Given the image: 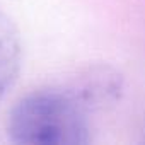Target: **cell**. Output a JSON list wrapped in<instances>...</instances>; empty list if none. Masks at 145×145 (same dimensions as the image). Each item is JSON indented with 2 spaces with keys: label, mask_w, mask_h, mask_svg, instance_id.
I'll return each instance as SVG.
<instances>
[{
  "label": "cell",
  "mask_w": 145,
  "mask_h": 145,
  "mask_svg": "<svg viewBox=\"0 0 145 145\" xmlns=\"http://www.w3.org/2000/svg\"><path fill=\"white\" fill-rule=\"evenodd\" d=\"M7 135L22 145H84L91 142V126L84 106L74 94L39 89L14 104Z\"/></svg>",
  "instance_id": "obj_1"
},
{
  "label": "cell",
  "mask_w": 145,
  "mask_h": 145,
  "mask_svg": "<svg viewBox=\"0 0 145 145\" xmlns=\"http://www.w3.org/2000/svg\"><path fill=\"white\" fill-rule=\"evenodd\" d=\"M19 67V48L16 41L0 34V97L10 87Z\"/></svg>",
  "instance_id": "obj_2"
}]
</instances>
